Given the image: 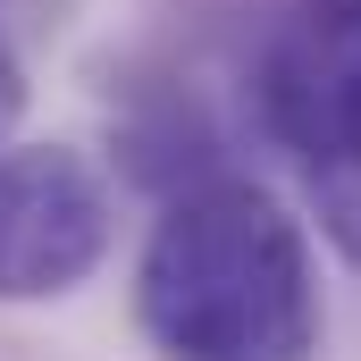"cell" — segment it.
Returning a JSON list of instances; mask_svg holds the SVG:
<instances>
[{"mask_svg":"<svg viewBox=\"0 0 361 361\" xmlns=\"http://www.w3.org/2000/svg\"><path fill=\"white\" fill-rule=\"evenodd\" d=\"M135 328L160 361H311L328 311L302 219L261 177H185L135 252Z\"/></svg>","mask_w":361,"mask_h":361,"instance_id":"cell-1","label":"cell"},{"mask_svg":"<svg viewBox=\"0 0 361 361\" xmlns=\"http://www.w3.org/2000/svg\"><path fill=\"white\" fill-rule=\"evenodd\" d=\"M252 101L311 227L361 269V0H294L261 51Z\"/></svg>","mask_w":361,"mask_h":361,"instance_id":"cell-2","label":"cell"},{"mask_svg":"<svg viewBox=\"0 0 361 361\" xmlns=\"http://www.w3.org/2000/svg\"><path fill=\"white\" fill-rule=\"evenodd\" d=\"M118 244V193L76 143L0 152V302H68Z\"/></svg>","mask_w":361,"mask_h":361,"instance_id":"cell-3","label":"cell"},{"mask_svg":"<svg viewBox=\"0 0 361 361\" xmlns=\"http://www.w3.org/2000/svg\"><path fill=\"white\" fill-rule=\"evenodd\" d=\"M17 118H25V59H17L8 34H0V152L17 143Z\"/></svg>","mask_w":361,"mask_h":361,"instance_id":"cell-4","label":"cell"}]
</instances>
